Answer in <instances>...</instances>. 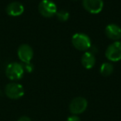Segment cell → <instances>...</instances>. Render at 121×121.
<instances>
[{
	"label": "cell",
	"instance_id": "obj_4",
	"mask_svg": "<svg viewBox=\"0 0 121 121\" xmlns=\"http://www.w3.org/2000/svg\"><path fill=\"white\" fill-rule=\"evenodd\" d=\"M105 57L111 62H119L121 60V41L118 40L110 44L105 50Z\"/></svg>",
	"mask_w": 121,
	"mask_h": 121
},
{
	"label": "cell",
	"instance_id": "obj_11",
	"mask_svg": "<svg viewBox=\"0 0 121 121\" xmlns=\"http://www.w3.org/2000/svg\"><path fill=\"white\" fill-rule=\"evenodd\" d=\"M95 57L90 51H86L81 56V64L86 69H91L95 64Z\"/></svg>",
	"mask_w": 121,
	"mask_h": 121
},
{
	"label": "cell",
	"instance_id": "obj_8",
	"mask_svg": "<svg viewBox=\"0 0 121 121\" xmlns=\"http://www.w3.org/2000/svg\"><path fill=\"white\" fill-rule=\"evenodd\" d=\"M18 56L23 64L30 63L33 58V49L29 45L23 44L18 49Z\"/></svg>",
	"mask_w": 121,
	"mask_h": 121
},
{
	"label": "cell",
	"instance_id": "obj_10",
	"mask_svg": "<svg viewBox=\"0 0 121 121\" xmlns=\"http://www.w3.org/2000/svg\"><path fill=\"white\" fill-rule=\"evenodd\" d=\"M6 12L11 17H18L24 13V6L20 2H12L7 6Z\"/></svg>",
	"mask_w": 121,
	"mask_h": 121
},
{
	"label": "cell",
	"instance_id": "obj_9",
	"mask_svg": "<svg viewBox=\"0 0 121 121\" xmlns=\"http://www.w3.org/2000/svg\"><path fill=\"white\" fill-rule=\"evenodd\" d=\"M105 32L108 38L115 41H118L121 38V27L115 23L107 25L105 28Z\"/></svg>",
	"mask_w": 121,
	"mask_h": 121
},
{
	"label": "cell",
	"instance_id": "obj_6",
	"mask_svg": "<svg viewBox=\"0 0 121 121\" xmlns=\"http://www.w3.org/2000/svg\"><path fill=\"white\" fill-rule=\"evenodd\" d=\"M5 94L10 99L18 100L24 95V88L18 82H10L5 87Z\"/></svg>",
	"mask_w": 121,
	"mask_h": 121
},
{
	"label": "cell",
	"instance_id": "obj_1",
	"mask_svg": "<svg viewBox=\"0 0 121 121\" xmlns=\"http://www.w3.org/2000/svg\"><path fill=\"white\" fill-rule=\"evenodd\" d=\"M72 45L80 51H87L91 47V40L84 33H76L71 37Z\"/></svg>",
	"mask_w": 121,
	"mask_h": 121
},
{
	"label": "cell",
	"instance_id": "obj_16",
	"mask_svg": "<svg viewBox=\"0 0 121 121\" xmlns=\"http://www.w3.org/2000/svg\"><path fill=\"white\" fill-rule=\"evenodd\" d=\"M18 121H32V120H31V119L28 116H22L18 119Z\"/></svg>",
	"mask_w": 121,
	"mask_h": 121
},
{
	"label": "cell",
	"instance_id": "obj_12",
	"mask_svg": "<svg viewBox=\"0 0 121 121\" xmlns=\"http://www.w3.org/2000/svg\"><path fill=\"white\" fill-rule=\"evenodd\" d=\"M100 74L104 77H109L114 72V66L110 62H105L102 64L100 69Z\"/></svg>",
	"mask_w": 121,
	"mask_h": 121
},
{
	"label": "cell",
	"instance_id": "obj_13",
	"mask_svg": "<svg viewBox=\"0 0 121 121\" xmlns=\"http://www.w3.org/2000/svg\"><path fill=\"white\" fill-rule=\"evenodd\" d=\"M57 19L60 22H66L70 17V14L66 10H60V11H57Z\"/></svg>",
	"mask_w": 121,
	"mask_h": 121
},
{
	"label": "cell",
	"instance_id": "obj_15",
	"mask_svg": "<svg viewBox=\"0 0 121 121\" xmlns=\"http://www.w3.org/2000/svg\"><path fill=\"white\" fill-rule=\"evenodd\" d=\"M66 121H81V119H80L79 116H77V115H71V116L68 117Z\"/></svg>",
	"mask_w": 121,
	"mask_h": 121
},
{
	"label": "cell",
	"instance_id": "obj_3",
	"mask_svg": "<svg viewBox=\"0 0 121 121\" xmlns=\"http://www.w3.org/2000/svg\"><path fill=\"white\" fill-rule=\"evenodd\" d=\"M24 69L23 64L13 62L9 64L6 68V76L12 81H18L23 77Z\"/></svg>",
	"mask_w": 121,
	"mask_h": 121
},
{
	"label": "cell",
	"instance_id": "obj_5",
	"mask_svg": "<svg viewBox=\"0 0 121 121\" xmlns=\"http://www.w3.org/2000/svg\"><path fill=\"white\" fill-rule=\"evenodd\" d=\"M88 102L86 98L82 96H77L76 98L72 99L69 105V110L72 115H78L80 114H82L86 111L87 108Z\"/></svg>",
	"mask_w": 121,
	"mask_h": 121
},
{
	"label": "cell",
	"instance_id": "obj_14",
	"mask_svg": "<svg viewBox=\"0 0 121 121\" xmlns=\"http://www.w3.org/2000/svg\"><path fill=\"white\" fill-rule=\"evenodd\" d=\"M23 69H24V72L26 71L27 73H32L34 69V66L32 63H26V64H23Z\"/></svg>",
	"mask_w": 121,
	"mask_h": 121
},
{
	"label": "cell",
	"instance_id": "obj_7",
	"mask_svg": "<svg viewBox=\"0 0 121 121\" xmlns=\"http://www.w3.org/2000/svg\"><path fill=\"white\" fill-rule=\"evenodd\" d=\"M82 5L87 12L92 14H98L104 8L103 0H82Z\"/></svg>",
	"mask_w": 121,
	"mask_h": 121
},
{
	"label": "cell",
	"instance_id": "obj_2",
	"mask_svg": "<svg viewBox=\"0 0 121 121\" xmlns=\"http://www.w3.org/2000/svg\"><path fill=\"white\" fill-rule=\"evenodd\" d=\"M38 11L42 17L47 18L52 17L57 13V4L52 0H42L38 4Z\"/></svg>",
	"mask_w": 121,
	"mask_h": 121
}]
</instances>
